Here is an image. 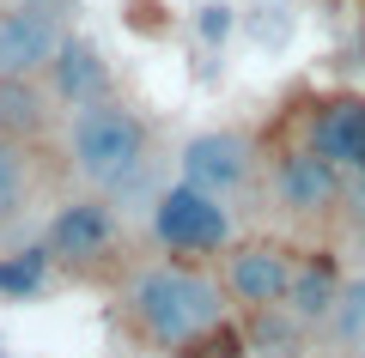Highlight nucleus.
Returning a JSON list of instances; mask_svg holds the SVG:
<instances>
[{
    "mask_svg": "<svg viewBox=\"0 0 365 358\" xmlns=\"http://www.w3.org/2000/svg\"><path fill=\"white\" fill-rule=\"evenodd\" d=\"M359 358H365V352H359Z\"/></svg>",
    "mask_w": 365,
    "mask_h": 358,
    "instance_id": "19",
    "label": "nucleus"
},
{
    "mask_svg": "<svg viewBox=\"0 0 365 358\" xmlns=\"http://www.w3.org/2000/svg\"><path fill=\"white\" fill-rule=\"evenodd\" d=\"M262 201L274 206V219L292 231H329L347 206V170H335L329 158H317L311 146L287 140L268 146V164H262Z\"/></svg>",
    "mask_w": 365,
    "mask_h": 358,
    "instance_id": "5",
    "label": "nucleus"
},
{
    "mask_svg": "<svg viewBox=\"0 0 365 358\" xmlns=\"http://www.w3.org/2000/svg\"><path fill=\"white\" fill-rule=\"evenodd\" d=\"M153 243L165 256H182V261H207V256H225L237 243V219H232V201L195 189V182H170V189L153 194Z\"/></svg>",
    "mask_w": 365,
    "mask_h": 358,
    "instance_id": "6",
    "label": "nucleus"
},
{
    "mask_svg": "<svg viewBox=\"0 0 365 358\" xmlns=\"http://www.w3.org/2000/svg\"><path fill=\"white\" fill-rule=\"evenodd\" d=\"M353 249H359V261H365V219H359V237H353Z\"/></svg>",
    "mask_w": 365,
    "mask_h": 358,
    "instance_id": "18",
    "label": "nucleus"
},
{
    "mask_svg": "<svg viewBox=\"0 0 365 358\" xmlns=\"http://www.w3.org/2000/svg\"><path fill=\"white\" fill-rule=\"evenodd\" d=\"M49 261L79 285H122L140 261L128 256V219L116 213V194H67L43 225Z\"/></svg>",
    "mask_w": 365,
    "mask_h": 358,
    "instance_id": "3",
    "label": "nucleus"
},
{
    "mask_svg": "<svg viewBox=\"0 0 365 358\" xmlns=\"http://www.w3.org/2000/svg\"><path fill=\"white\" fill-rule=\"evenodd\" d=\"M299 261H304V249H292L287 237H237L220 256V280L244 316H262V310L287 304L292 280H299Z\"/></svg>",
    "mask_w": 365,
    "mask_h": 358,
    "instance_id": "7",
    "label": "nucleus"
},
{
    "mask_svg": "<svg viewBox=\"0 0 365 358\" xmlns=\"http://www.w3.org/2000/svg\"><path fill=\"white\" fill-rule=\"evenodd\" d=\"M49 249L31 243V249H13V256H0V292L6 298H37L43 280H49Z\"/></svg>",
    "mask_w": 365,
    "mask_h": 358,
    "instance_id": "15",
    "label": "nucleus"
},
{
    "mask_svg": "<svg viewBox=\"0 0 365 358\" xmlns=\"http://www.w3.org/2000/svg\"><path fill=\"white\" fill-rule=\"evenodd\" d=\"M262 140L250 128H213V134H195V140L182 146V182H195V189L220 194V201H237L262 182Z\"/></svg>",
    "mask_w": 365,
    "mask_h": 358,
    "instance_id": "8",
    "label": "nucleus"
},
{
    "mask_svg": "<svg viewBox=\"0 0 365 358\" xmlns=\"http://www.w3.org/2000/svg\"><path fill=\"white\" fill-rule=\"evenodd\" d=\"M61 152H67V170H73L79 189L122 201L153 170V128H146V115L128 98H98L67 115Z\"/></svg>",
    "mask_w": 365,
    "mask_h": 358,
    "instance_id": "2",
    "label": "nucleus"
},
{
    "mask_svg": "<svg viewBox=\"0 0 365 358\" xmlns=\"http://www.w3.org/2000/svg\"><path fill=\"white\" fill-rule=\"evenodd\" d=\"M237 316L220 273L182 256L140 261L116 285V328L153 358H244L250 334Z\"/></svg>",
    "mask_w": 365,
    "mask_h": 358,
    "instance_id": "1",
    "label": "nucleus"
},
{
    "mask_svg": "<svg viewBox=\"0 0 365 358\" xmlns=\"http://www.w3.org/2000/svg\"><path fill=\"white\" fill-rule=\"evenodd\" d=\"M299 146L329 158L335 170L365 177V91H323L299 115Z\"/></svg>",
    "mask_w": 365,
    "mask_h": 358,
    "instance_id": "9",
    "label": "nucleus"
},
{
    "mask_svg": "<svg viewBox=\"0 0 365 358\" xmlns=\"http://www.w3.org/2000/svg\"><path fill=\"white\" fill-rule=\"evenodd\" d=\"M19 6H61V0H6V13H19Z\"/></svg>",
    "mask_w": 365,
    "mask_h": 358,
    "instance_id": "17",
    "label": "nucleus"
},
{
    "mask_svg": "<svg viewBox=\"0 0 365 358\" xmlns=\"http://www.w3.org/2000/svg\"><path fill=\"white\" fill-rule=\"evenodd\" d=\"M67 177H73V170H67L61 146L0 134V256L43 243V225H49L55 206L67 201L61 194Z\"/></svg>",
    "mask_w": 365,
    "mask_h": 358,
    "instance_id": "4",
    "label": "nucleus"
},
{
    "mask_svg": "<svg viewBox=\"0 0 365 358\" xmlns=\"http://www.w3.org/2000/svg\"><path fill=\"white\" fill-rule=\"evenodd\" d=\"M195 31H201V43H225L232 37V6H225V0H207V6H195Z\"/></svg>",
    "mask_w": 365,
    "mask_h": 358,
    "instance_id": "16",
    "label": "nucleus"
},
{
    "mask_svg": "<svg viewBox=\"0 0 365 358\" xmlns=\"http://www.w3.org/2000/svg\"><path fill=\"white\" fill-rule=\"evenodd\" d=\"M317 334H323L329 358H359V352H365V273H359V280H347L335 316H329Z\"/></svg>",
    "mask_w": 365,
    "mask_h": 358,
    "instance_id": "14",
    "label": "nucleus"
},
{
    "mask_svg": "<svg viewBox=\"0 0 365 358\" xmlns=\"http://www.w3.org/2000/svg\"><path fill=\"white\" fill-rule=\"evenodd\" d=\"M341 292H347V280H341V261L329 256V249H304L299 280H292V292H287V316H292V322H304V328L317 334L329 316H335Z\"/></svg>",
    "mask_w": 365,
    "mask_h": 358,
    "instance_id": "12",
    "label": "nucleus"
},
{
    "mask_svg": "<svg viewBox=\"0 0 365 358\" xmlns=\"http://www.w3.org/2000/svg\"><path fill=\"white\" fill-rule=\"evenodd\" d=\"M73 31L55 19V6H19L0 13V79H49L55 55Z\"/></svg>",
    "mask_w": 365,
    "mask_h": 358,
    "instance_id": "10",
    "label": "nucleus"
},
{
    "mask_svg": "<svg viewBox=\"0 0 365 358\" xmlns=\"http://www.w3.org/2000/svg\"><path fill=\"white\" fill-rule=\"evenodd\" d=\"M49 98L61 103L67 115L73 110H86V103H98V98H116V79H110V61L98 49H91L86 37H67V49L55 55V67H49Z\"/></svg>",
    "mask_w": 365,
    "mask_h": 358,
    "instance_id": "11",
    "label": "nucleus"
},
{
    "mask_svg": "<svg viewBox=\"0 0 365 358\" xmlns=\"http://www.w3.org/2000/svg\"><path fill=\"white\" fill-rule=\"evenodd\" d=\"M55 110L61 103L49 98L43 79H0V134H13V140H49Z\"/></svg>",
    "mask_w": 365,
    "mask_h": 358,
    "instance_id": "13",
    "label": "nucleus"
}]
</instances>
